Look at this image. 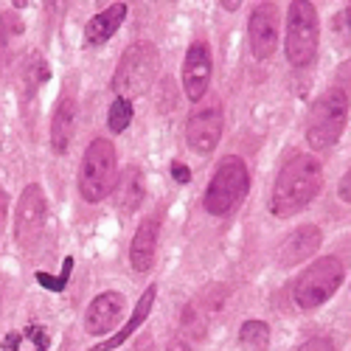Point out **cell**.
Returning <instances> with one entry per match:
<instances>
[{"mask_svg": "<svg viewBox=\"0 0 351 351\" xmlns=\"http://www.w3.org/2000/svg\"><path fill=\"white\" fill-rule=\"evenodd\" d=\"M324 189V169L315 155H295L284 163L278 171L273 194H270V211L278 219L304 211L309 202Z\"/></svg>", "mask_w": 351, "mask_h": 351, "instance_id": "cell-1", "label": "cell"}, {"mask_svg": "<svg viewBox=\"0 0 351 351\" xmlns=\"http://www.w3.org/2000/svg\"><path fill=\"white\" fill-rule=\"evenodd\" d=\"M160 73V53L155 43L141 40L132 43L119 60V68L112 73V90L115 99H141L152 90V84L158 82Z\"/></svg>", "mask_w": 351, "mask_h": 351, "instance_id": "cell-2", "label": "cell"}, {"mask_svg": "<svg viewBox=\"0 0 351 351\" xmlns=\"http://www.w3.org/2000/svg\"><path fill=\"white\" fill-rule=\"evenodd\" d=\"M119 183V155L107 138L90 141L79 166V191L87 202H101Z\"/></svg>", "mask_w": 351, "mask_h": 351, "instance_id": "cell-3", "label": "cell"}, {"mask_svg": "<svg viewBox=\"0 0 351 351\" xmlns=\"http://www.w3.org/2000/svg\"><path fill=\"white\" fill-rule=\"evenodd\" d=\"M247 189H250V171L245 160L237 155H228L219 160L214 178L206 189V197H202V206H206L211 217H228L242 206Z\"/></svg>", "mask_w": 351, "mask_h": 351, "instance_id": "cell-4", "label": "cell"}, {"mask_svg": "<svg viewBox=\"0 0 351 351\" xmlns=\"http://www.w3.org/2000/svg\"><path fill=\"white\" fill-rule=\"evenodd\" d=\"M348 90L343 84L329 87L326 93H320L317 101L309 110L306 119V141L315 149H329L332 143L340 141L346 124H348Z\"/></svg>", "mask_w": 351, "mask_h": 351, "instance_id": "cell-5", "label": "cell"}, {"mask_svg": "<svg viewBox=\"0 0 351 351\" xmlns=\"http://www.w3.org/2000/svg\"><path fill=\"white\" fill-rule=\"evenodd\" d=\"M320 40L317 9L306 0H295L287 9V60L292 68H304L315 60Z\"/></svg>", "mask_w": 351, "mask_h": 351, "instance_id": "cell-6", "label": "cell"}, {"mask_svg": "<svg viewBox=\"0 0 351 351\" xmlns=\"http://www.w3.org/2000/svg\"><path fill=\"white\" fill-rule=\"evenodd\" d=\"M343 261L337 256H324L315 258L312 265L301 273V278L295 281V304L301 309H317L324 306L343 284Z\"/></svg>", "mask_w": 351, "mask_h": 351, "instance_id": "cell-7", "label": "cell"}, {"mask_svg": "<svg viewBox=\"0 0 351 351\" xmlns=\"http://www.w3.org/2000/svg\"><path fill=\"white\" fill-rule=\"evenodd\" d=\"M222 127H225V107L217 96H206L202 101L194 104V110L189 112L186 121V143L194 155H211L219 138H222Z\"/></svg>", "mask_w": 351, "mask_h": 351, "instance_id": "cell-8", "label": "cell"}, {"mask_svg": "<svg viewBox=\"0 0 351 351\" xmlns=\"http://www.w3.org/2000/svg\"><path fill=\"white\" fill-rule=\"evenodd\" d=\"M45 219H48V199H45V191L32 183L25 186L20 199H17V211H14V239L17 245L28 247L40 239V233L45 228Z\"/></svg>", "mask_w": 351, "mask_h": 351, "instance_id": "cell-9", "label": "cell"}, {"mask_svg": "<svg viewBox=\"0 0 351 351\" xmlns=\"http://www.w3.org/2000/svg\"><path fill=\"white\" fill-rule=\"evenodd\" d=\"M211 71H214V60H211L208 40H194L186 51V60H183V93L189 101L197 104L208 96Z\"/></svg>", "mask_w": 351, "mask_h": 351, "instance_id": "cell-10", "label": "cell"}, {"mask_svg": "<svg viewBox=\"0 0 351 351\" xmlns=\"http://www.w3.org/2000/svg\"><path fill=\"white\" fill-rule=\"evenodd\" d=\"M278 9L276 3H258L250 14V51L256 60H270L278 48Z\"/></svg>", "mask_w": 351, "mask_h": 351, "instance_id": "cell-11", "label": "cell"}, {"mask_svg": "<svg viewBox=\"0 0 351 351\" xmlns=\"http://www.w3.org/2000/svg\"><path fill=\"white\" fill-rule=\"evenodd\" d=\"M124 306H127V301H124L121 292L107 289V292H101V295H96L90 301V306H87V312H84V329H87V335H107V332H112V326H119V320L124 315Z\"/></svg>", "mask_w": 351, "mask_h": 351, "instance_id": "cell-12", "label": "cell"}, {"mask_svg": "<svg viewBox=\"0 0 351 351\" xmlns=\"http://www.w3.org/2000/svg\"><path fill=\"white\" fill-rule=\"evenodd\" d=\"M324 242V233H320L317 225H301L292 233H287L284 242L278 245L276 256H278V265L281 267H292V265H301V261L312 258Z\"/></svg>", "mask_w": 351, "mask_h": 351, "instance_id": "cell-13", "label": "cell"}, {"mask_svg": "<svg viewBox=\"0 0 351 351\" xmlns=\"http://www.w3.org/2000/svg\"><path fill=\"white\" fill-rule=\"evenodd\" d=\"M158 237H160V217H146L135 228L130 242V265L135 273H149L158 256Z\"/></svg>", "mask_w": 351, "mask_h": 351, "instance_id": "cell-14", "label": "cell"}, {"mask_svg": "<svg viewBox=\"0 0 351 351\" xmlns=\"http://www.w3.org/2000/svg\"><path fill=\"white\" fill-rule=\"evenodd\" d=\"M73 130H76V99L73 93H68L60 99V104H56L51 115V149L56 155L68 152V146L73 141Z\"/></svg>", "mask_w": 351, "mask_h": 351, "instance_id": "cell-15", "label": "cell"}, {"mask_svg": "<svg viewBox=\"0 0 351 351\" xmlns=\"http://www.w3.org/2000/svg\"><path fill=\"white\" fill-rule=\"evenodd\" d=\"M155 298H158V287L152 284V287H146V292L138 298V304H135V312L130 315V320H127V326H121L119 332H115L110 340H104V343H99V346H93L90 351H112V348H119V346H124L143 324H146V317H149V312H152V304H155Z\"/></svg>", "mask_w": 351, "mask_h": 351, "instance_id": "cell-16", "label": "cell"}, {"mask_svg": "<svg viewBox=\"0 0 351 351\" xmlns=\"http://www.w3.org/2000/svg\"><path fill=\"white\" fill-rule=\"evenodd\" d=\"M124 17H127V6H124V3H112V6L101 9L96 17L87 20V25H84V43H87V45H101V43H107V40L121 28Z\"/></svg>", "mask_w": 351, "mask_h": 351, "instance_id": "cell-17", "label": "cell"}, {"mask_svg": "<svg viewBox=\"0 0 351 351\" xmlns=\"http://www.w3.org/2000/svg\"><path fill=\"white\" fill-rule=\"evenodd\" d=\"M23 34H25V25H23L17 12L0 14V71H9L12 62L17 60Z\"/></svg>", "mask_w": 351, "mask_h": 351, "instance_id": "cell-18", "label": "cell"}, {"mask_svg": "<svg viewBox=\"0 0 351 351\" xmlns=\"http://www.w3.org/2000/svg\"><path fill=\"white\" fill-rule=\"evenodd\" d=\"M115 202H119L121 211H135L141 202H143V194H146V180H143V171L138 166H127L121 171L119 183H115Z\"/></svg>", "mask_w": 351, "mask_h": 351, "instance_id": "cell-19", "label": "cell"}, {"mask_svg": "<svg viewBox=\"0 0 351 351\" xmlns=\"http://www.w3.org/2000/svg\"><path fill=\"white\" fill-rule=\"evenodd\" d=\"M239 340L250 351H267V346H270V326L265 324V320H245L242 329H239Z\"/></svg>", "mask_w": 351, "mask_h": 351, "instance_id": "cell-20", "label": "cell"}, {"mask_svg": "<svg viewBox=\"0 0 351 351\" xmlns=\"http://www.w3.org/2000/svg\"><path fill=\"white\" fill-rule=\"evenodd\" d=\"M132 112H135L132 101L115 99V101L110 104V112H107V127H110L112 132H124V130L130 127V121H132Z\"/></svg>", "mask_w": 351, "mask_h": 351, "instance_id": "cell-21", "label": "cell"}, {"mask_svg": "<svg viewBox=\"0 0 351 351\" xmlns=\"http://www.w3.org/2000/svg\"><path fill=\"white\" fill-rule=\"evenodd\" d=\"M298 351H335V343L329 337H309L298 346Z\"/></svg>", "mask_w": 351, "mask_h": 351, "instance_id": "cell-22", "label": "cell"}, {"mask_svg": "<svg viewBox=\"0 0 351 351\" xmlns=\"http://www.w3.org/2000/svg\"><path fill=\"white\" fill-rule=\"evenodd\" d=\"M337 194H340L343 202H348V206H351V169L343 174V180H340V186H337Z\"/></svg>", "mask_w": 351, "mask_h": 351, "instance_id": "cell-23", "label": "cell"}, {"mask_svg": "<svg viewBox=\"0 0 351 351\" xmlns=\"http://www.w3.org/2000/svg\"><path fill=\"white\" fill-rule=\"evenodd\" d=\"M171 174H174V180H178V183H189V180H191V174H189V169H186L183 163H178V160H174V163H171Z\"/></svg>", "mask_w": 351, "mask_h": 351, "instance_id": "cell-24", "label": "cell"}, {"mask_svg": "<svg viewBox=\"0 0 351 351\" xmlns=\"http://www.w3.org/2000/svg\"><path fill=\"white\" fill-rule=\"evenodd\" d=\"M6 211H9V197H6V191H0V230L6 225Z\"/></svg>", "mask_w": 351, "mask_h": 351, "instance_id": "cell-25", "label": "cell"}, {"mask_svg": "<svg viewBox=\"0 0 351 351\" xmlns=\"http://www.w3.org/2000/svg\"><path fill=\"white\" fill-rule=\"evenodd\" d=\"M346 20H348V28H351V6H348V12H346Z\"/></svg>", "mask_w": 351, "mask_h": 351, "instance_id": "cell-26", "label": "cell"}]
</instances>
